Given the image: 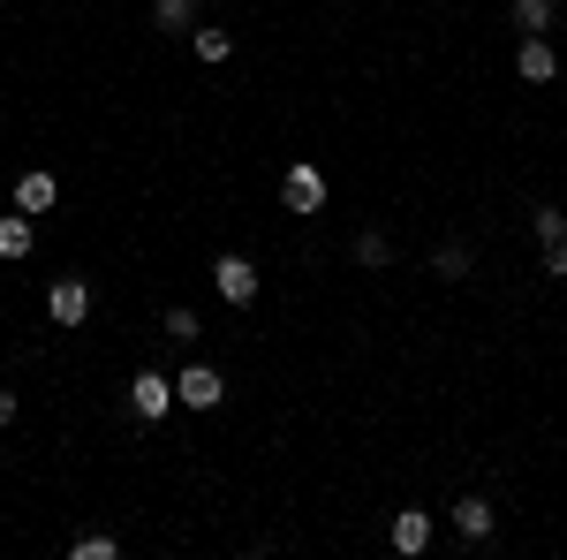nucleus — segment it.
I'll return each instance as SVG.
<instances>
[{
	"mask_svg": "<svg viewBox=\"0 0 567 560\" xmlns=\"http://www.w3.org/2000/svg\"><path fill=\"white\" fill-rule=\"evenodd\" d=\"M280 205H288V213H326V174L310 167V160H296V167L280 174Z\"/></svg>",
	"mask_w": 567,
	"mask_h": 560,
	"instance_id": "obj_1",
	"label": "nucleus"
},
{
	"mask_svg": "<svg viewBox=\"0 0 567 560\" xmlns=\"http://www.w3.org/2000/svg\"><path fill=\"white\" fill-rule=\"evenodd\" d=\"M213 288L235 303V310H243V303H258V265L243 258V251H227V258H213Z\"/></svg>",
	"mask_w": 567,
	"mask_h": 560,
	"instance_id": "obj_2",
	"label": "nucleus"
},
{
	"mask_svg": "<svg viewBox=\"0 0 567 560\" xmlns=\"http://www.w3.org/2000/svg\"><path fill=\"white\" fill-rule=\"evenodd\" d=\"M130 409L144 417V425H159V417L175 409V379H167V371H136L130 379Z\"/></svg>",
	"mask_w": 567,
	"mask_h": 560,
	"instance_id": "obj_3",
	"label": "nucleus"
},
{
	"mask_svg": "<svg viewBox=\"0 0 567 560\" xmlns=\"http://www.w3.org/2000/svg\"><path fill=\"white\" fill-rule=\"evenodd\" d=\"M219 394H227V379H219L213 364H182V379H175L182 409H219Z\"/></svg>",
	"mask_w": 567,
	"mask_h": 560,
	"instance_id": "obj_4",
	"label": "nucleus"
},
{
	"mask_svg": "<svg viewBox=\"0 0 567 560\" xmlns=\"http://www.w3.org/2000/svg\"><path fill=\"white\" fill-rule=\"evenodd\" d=\"M45 318H53V326H84L91 318V288L84 281H53V288H45Z\"/></svg>",
	"mask_w": 567,
	"mask_h": 560,
	"instance_id": "obj_5",
	"label": "nucleus"
},
{
	"mask_svg": "<svg viewBox=\"0 0 567 560\" xmlns=\"http://www.w3.org/2000/svg\"><path fill=\"white\" fill-rule=\"evenodd\" d=\"M393 553H432V516H424V508H401V516H393Z\"/></svg>",
	"mask_w": 567,
	"mask_h": 560,
	"instance_id": "obj_6",
	"label": "nucleus"
},
{
	"mask_svg": "<svg viewBox=\"0 0 567 560\" xmlns=\"http://www.w3.org/2000/svg\"><path fill=\"white\" fill-rule=\"evenodd\" d=\"M53 205H61V182H53V174H23V182H16V213H53Z\"/></svg>",
	"mask_w": 567,
	"mask_h": 560,
	"instance_id": "obj_7",
	"label": "nucleus"
},
{
	"mask_svg": "<svg viewBox=\"0 0 567 560\" xmlns=\"http://www.w3.org/2000/svg\"><path fill=\"white\" fill-rule=\"evenodd\" d=\"M454 530H462L470 546H484V538H492V500H484V492H470V500H454Z\"/></svg>",
	"mask_w": 567,
	"mask_h": 560,
	"instance_id": "obj_8",
	"label": "nucleus"
},
{
	"mask_svg": "<svg viewBox=\"0 0 567 560\" xmlns=\"http://www.w3.org/2000/svg\"><path fill=\"white\" fill-rule=\"evenodd\" d=\"M515 69H523V84H553V77H560V61H553V45H545V39H529Z\"/></svg>",
	"mask_w": 567,
	"mask_h": 560,
	"instance_id": "obj_9",
	"label": "nucleus"
},
{
	"mask_svg": "<svg viewBox=\"0 0 567 560\" xmlns=\"http://www.w3.org/2000/svg\"><path fill=\"white\" fill-rule=\"evenodd\" d=\"M0 258H31V213H0Z\"/></svg>",
	"mask_w": 567,
	"mask_h": 560,
	"instance_id": "obj_10",
	"label": "nucleus"
},
{
	"mask_svg": "<svg viewBox=\"0 0 567 560\" xmlns=\"http://www.w3.org/2000/svg\"><path fill=\"white\" fill-rule=\"evenodd\" d=\"M515 23H523L529 39H545L553 31V0H515Z\"/></svg>",
	"mask_w": 567,
	"mask_h": 560,
	"instance_id": "obj_11",
	"label": "nucleus"
},
{
	"mask_svg": "<svg viewBox=\"0 0 567 560\" xmlns=\"http://www.w3.org/2000/svg\"><path fill=\"white\" fill-rule=\"evenodd\" d=\"M159 326H167V342H197V334H205V318H197L189 303H175V310H167Z\"/></svg>",
	"mask_w": 567,
	"mask_h": 560,
	"instance_id": "obj_12",
	"label": "nucleus"
},
{
	"mask_svg": "<svg viewBox=\"0 0 567 560\" xmlns=\"http://www.w3.org/2000/svg\"><path fill=\"white\" fill-rule=\"evenodd\" d=\"M355 265H393V243L379 235V227H363V235H355Z\"/></svg>",
	"mask_w": 567,
	"mask_h": 560,
	"instance_id": "obj_13",
	"label": "nucleus"
},
{
	"mask_svg": "<svg viewBox=\"0 0 567 560\" xmlns=\"http://www.w3.org/2000/svg\"><path fill=\"white\" fill-rule=\"evenodd\" d=\"M432 273H439V281H462V273H470V251H462V243H439Z\"/></svg>",
	"mask_w": 567,
	"mask_h": 560,
	"instance_id": "obj_14",
	"label": "nucleus"
},
{
	"mask_svg": "<svg viewBox=\"0 0 567 560\" xmlns=\"http://www.w3.org/2000/svg\"><path fill=\"white\" fill-rule=\"evenodd\" d=\"M529 227H537V243H560V235H567V213H560V205H537V213H529Z\"/></svg>",
	"mask_w": 567,
	"mask_h": 560,
	"instance_id": "obj_15",
	"label": "nucleus"
},
{
	"mask_svg": "<svg viewBox=\"0 0 567 560\" xmlns=\"http://www.w3.org/2000/svg\"><path fill=\"white\" fill-rule=\"evenodd\" d=\"M227 53H235V39H227L219 23H205V31H197V61H227Z\"/></svg>",
	"mask_w": 567,
	"mask_h": 560,
	"instance_id": "obj_16",
	"label": "nucleus"
},
{
	"mask_svg": "<svg viewBox=\"0 0 567 560\" xmlns=\"http://www.w3.org/2000/svg\"><path fill=\"white\" fill-rule=\"evenodd\" d=\"M152 16H159V31H189L197 8H189V0H152Z\"/></svg>",
	"mask_w": 567,
	"mask_h": 560,
	"instance_id": "obj_17",
	"label": "nucleus"
},
{
	"mask_svg": "<svg viewBox=\"0 0 567 560\" xmlns=\"http://www.w3.org/2000/svg\"><path fill=\"white\" fill-rule=\"evenodd\" d=\"M69 553H76V560H114V553H122V538H99V530H91V538H76Z\"/></svg>",
	"mask_w": 567,
	"mask_h": 560,
	"instance_id": "obj_18",
	"label": "nucleus"
},
{
	"mask_svg": "<svg viewBox=\"0 0 567 560\" xmlns=\"http://www.w3.org/2000/svg\"><path fill=\"white\" fill-rule=\"evenodd\" d=\"M545 273H553V281H567V235H560V243H545Z\"/></svg>",
	"mask_w": 567,
	"mask_h": 560,
	"instance_id": "obj_19",
	"label": "nucleus"
},
{
	"mask_svg": "<svg viewBox=\"0 0 567 560\" xmlns=\"http://www.w3.org/2000/svg\"><path fill=\"white\" fill-rule=\"evenodd\" d=\"M0 425H16V394L0 387Z\"/></svg>",
	"mask_w": 567,
	"mask_h": 560,
	"instance_id": "obj_20",
	"label": "nucleus"
}]
</instances>
